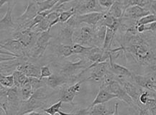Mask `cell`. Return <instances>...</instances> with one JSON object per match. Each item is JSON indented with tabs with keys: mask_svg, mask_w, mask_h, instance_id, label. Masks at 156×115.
<instances>
[{
	"mask_svg": "<svg viewBox=\"0 0 156 115\" xmlns=\"http://www.w3.org/2000/svg\"><path fill=\"white\" fill-rule=\"evenodd\" d=\"M137 23L125 31L117 30L115 43L123 48L126 65L139 74L156 73V33H138Z\"/></svg>",
	"mask_w": 156,
	"mask_h": 115,
	"instance_id": "obj_1",
	"label": "cell"
},
{
	"mask_svg": "<svg viewBox=\"0 0 156 115\" xmlns=\"http://www.w3.org/2000/svg\"><path fill=\"white\" fill-rule=\"evenodd\" d=\"M79 55V60L76 62H72L66 58H59L55 59L49 64L55 69V72L66 77L70 84H73L81 80L88 67L92 64L83 55Z\"/></svg>",
	"mask_w": 156,
	"mask_h": 115,
	"instance_id": "obj_2",
	"label": "cell"
},
{
	"mask_svg": "<svg viewBox=\"0 0 156 115\" xmlns=\"http://www.w3.org/2000/svg\"><path fill=\"white\" fill-rule=\"evenodd\" d=\"M22 101L21 90L20 87L0 86V114L18 115L20 110Z\"/></svg>",
	"mask_w": 156,
	"mask_h": 115,
	"instance_id": "obj_3",
	"label": "cell"
},
{
	"mask_svg": "<svg viewBox=\"0 0 156 115\" xmlns=\"http://www.w3.org/2000/svg\"><path fill=\"white\" fill-rule=\"evenodd\" d=\"M55 90L45 85L35 91L29 99L22 101L20 110L18 115L28 114L33 111L41 110L43 111L50 102V99L55 94Z\"/></svg>",
	"mask_w": 156,
	"mask_h": 115,
	"instance_id": "obj_4",
	"label": "cell"
},
{
	"mask_svg": "<svg viewBox=\"0 0 156 115\" xmlns=\"http://www.w3.org/2000/svg\"><path fill=\"white\" fill-rule=\"evenodd\" d=\"M52 37L51 29L41 33L36 40L35 44L27 51V56L31 60L39 61L45 55V51L49 47Z\"/></svg>",
	"mask_w": 156,
	"mask_h": 115,
	"instance_id": "obj_5",
	"label": "cell"
},
{
	"mask_svg": "<svg viewBox=\"0 0 156 115\" xmlns=\"http://www.w3.org/2000/svg\"><path fill=\"white\" fill-rule=\"evenodd\" d=\"M58 27V35L55 42L65 45H73V35L75 30L78 27L74 16L71 17L69 20L63 23H58L55 25Z\"/></svg>",
	"mask_w": 156,
	"mask_h": 115,
	"instance_id": "obj_6",
	"label": "cell"
},
{
	"mask_svg": "<svg viewBox=\"0 0 156 115\" xmlns=\"http://www.w3.org/2000/svg\"><path fill=\"white\" fill-rule=\"evenodd\" d=\"M110 68L109 61L105 62L94 63L88 67L85 73H88V76L82 78L83 82H91L101 84L105 78V76Z\"/></svg>",
	"mask_w": 156,
	"mask_h": 115,
	"instance_id": "obj_7",
	"label": "cell"
},
{
	"mask_svg": "<svg viewBox=\"0 0 156 115\" xmlns=\"http://www.w3.org/2000/svg\"><path fill=\"white\" fill-rule=\"evenodd\" d=\"M96 26H91L87 24H81L75 30L73 35V42L87 47L94 45Z\"/></svg>",
	"mask_w": 156,
	"mask_h": 115,
	"instance_id": "obj_8",
	"label": "cell"
},
{
	"mask_svg": "<svg viewBox=\"0 0 156 115\" xmlns=\"http://www.w3.org/2000/svg\"><path fill=\"white\" fill-rule=\"evenodd\" d=\"M37 2L38 0H29L24 13L15 19V23L17 25V28L16 30H23L26 25L40 12Z\"/></svg>",
	"mask_w": 156,
	"mask_h": 115,
	"instance_id": "obj_9",
	"label": "cell"
},
{
	"mask_svg": "<svg viewBox=\"0 0 156 115\" xmlns=\"http://www.w3.org/2000/svg\"><path fill=\"white\" fill-rule=\"evenodd\" d=\"M117 80L122 85V86L125 89V92L133 99L134 103H135V107H134V109L137 106H138L139 104H142V103L140 102L139 98L145 89L136 84L132 78L117 76Z\"/></svg>",
	"mask_w": 156,
	"mask_h": 115,
	"instance_id": "obj_10",
	"label": "cell"
},
{
	"mask_svg": "<svg viewBox=\"0 0 156 115\" xmlns=\"http://www.w3.org/2000/svg\"><path fill=\"white\" fill-rule=\"evenodd\" d=\"M40 35L39 33H35L32 29L15 30L10 34V37L17 40L27 49V51L33 47L35 44L36 40Z\"/></svg>",
	"mask_w": 156,
	"mask_h": 115,
	"instance_id": "obj_11",
	"label": "cell"
},
{
	"mask_svg": "<svg viewBox=\"0 0 156 115\" xmlns=\"http://www.w3.org/2000/svg\"><path fill=\"white\" fill-rule=\"evenodd\" d=\"M83 81H79L73 84H68L61 87L58 90V99L63 103H68L71 105L74 104L73 99L77 95H79L81 90V85Z\"/></svg>",
	"mask_w": 156,
	"mask_h": 115,
	"instance_id": "obj_12",
	"label": "cell"
},
{
	"mask_svg": "<svg viewBox=\"0 0 156 115\" xmlns=\"http://www.w3.org/2000/svg\"><path fill=\"white\" fill-rule=\"evenodd\" d=\"M41 66L38 61L31 60L27 56L21 57L17 70L24 73L28 77L41 78Z\"/></svg>",
	"mask_w": 156,
	"mask_h": 115,
	"instance_id": "obj_13",
	"label": "cell"
},
{
	"mask_svg": "<svg viewBox=\"0 0 156 115\" xmlns=\"http://www.w3.org/2000/svg\"><path fill=\"white\" fill-rule=\"evenodd\" d=\"M101 87H103V88L107 89L109 92L115 94L117 96V99L120 101H122L125 104H127L128 106H130L131 108L134 109V107H135V103H134L133 99L125 92V90L122 86V85L119 84V81L117 80V78L113 80L112 82H110L106 86Z\"/></svg>",
	"mask_w": 156,
	"mask_h": 115,
	"instance_id": "obj_14",
	"label": "cell"
},
{
	"mask_svg": "<svg viewBox=\"0 0 156 115\" xmlns=\"http://www.w3.org/2000/svg\"><path fill=\"white\" fill-rule=\"evenodd\" d=\"M77 2L74 6L76 15H83V14L94 12L106 11L105 8L101 7L99 0H76Z\"/></svg>",
	"mask_w": 156,
	"mask_h": 115,
	"instance_id": "obj_15",
	"label": "cell"
},
{
	"mask_svg": "<svg viewBox=\"0 0 156 115\" xmlns=\"http://www.w3.org/2000/svg\"><path fill=\"white\" fill-rule=\"evenodd\" d=\"M0 47L2 49L9 51L17 57H25L27 56V49L24 47V45L17 40H15L12 37L2 40Z\"/></svg>",
	"mask_w": 156,
	"mask_h": 115,
	"instance_id": "obj_16",
	"label": "cell"
},
{
	"mask_svg": "<svg viewBox=\"0 0 156 115\" xmlns=\"http://www.w3.org/2000/svg\"><path fill=\"white\" fill-rule=\"evenodd\" d=\"M106 11L101 12H94L86 13L83 15H75V20L78 26L81 24H87L91 26H97L101 23Z\"/></svg>",
	"mask_w": 156,
	"mask_h": 115,
	"instance_id": "obj_17",
	"label": "cell"
},
{
	"mask_svg": "<svg viewBox=\"0 0 156 115\" xmlns=\"http://www.w3.org/2000/svg\"><path fill=\"white\" fill-rule=\"evenodd\" d=\"M132 79L140 86L144 89L154 91L155 85L156 77L155 73H147V74H139L133 71Z\"/></svg>",
	"mask_w": 156,
	"mask_h": 115,
	"instance_id": "obj_18",
	"label": "cell"
},
{
	"mask_svg": "<svg viewBox=\"0 0 156 115\" xmlns=\"http://www.w3.org/2000/svg\"><path fill=\"white\" fill-rule=\"evenodd\" d=\"M15 3L11 4L9 2L8 4L7 11L5 15L3 16L2 18L0 20V26H1L2 33L5 32H9L10 34L13 31H15L17 28V25L15 22L13 21L12 17V12Z\"/></svg>",
	"mask_w": 156,
	"mask_h": 115,
	"instance_id": "obj_19",
	"label": "cell"
},
{
	"mask_svg": "<svg viewBox=\"0 0 156 115\" xmlns=\"http://www.w3.org/2000/svg\"><path fill=\"white\" fill-rule=\"evenodd\" d=\"M149 9L138 5H133L127 7L125 9L122 17L137 22L144 16L151 14Z\"/></svg>",
	"mask_w": 156,
	"mask_h": 115,
	"instance_id": "obj_20",
	"label": "cell"
},
{
	"mask_svg": "<svg viewBox=\"0 0 156 115\" xmlns=\"http://www.w3.org/2000/svg\"><path fill=\"white\" fill-rule=\"evenodd\" d=\"M43 80L46 86L54 90L59 89L61 87L65 86V85L70 84L66 77L58 72L53 73L51 76L48 78H44Z\"/></svg>",
	"mask_w": 156,
	"mask_h": 115,
	"instance_id": "obj_21",
	"label": "cell"
},
{
	"mask_svg": "<svg viewBox=\"0 0 156 115\" xmlns=\"http://www.w3.org/2000/svg\"><path fill=\"white\" fill-rule=\"evenodd\" d=\"M110 64V70L118 77H125V78H132L133 71L125 65L117 63L115 61L109 60Z\"/></svg>",
	"mask_w": 156,
	"mask_h": 115,
	"instance_id": "obj_22",
	"label": "cell"
},
{
	"mask_svg": "<svg viewBox=\"0 0 156 115\" xmlns=\"http://www.w3.org/2000/svg\"><path fill=\"white\" fill-rule=\"evenodd\" d=\"M104 54L103 47L97 46L90 47L86 52L83 53L84 56L91 63L102 62V56Z\"/></svg>",
	"mask_w": 156,
	"mask_h": 115,
	"instance_id": "obj_23",
	"label": "cell"
},
{
	"mask_svg": "<svg viewBox=\"0 0 156 115\" xmlns=\"http://www.w3.org/2000/svg\"><path fill=\"white\" fill-rule=\"evenodd\" d=\"M114 99H117V96L115 94L109 92L107 89L100 86L99 92H98L97 95L96 96L94 100L93 101V102L90 105V106H94L96 104L107 103L109 102L110 100Z\"/></svg>",
	"mask_w": 156,
	"mask_h": 115,
	"instance_id": "obj_24",
	"label": "cell"
},
{
	"mask_svg": "<svg viewBox=\"0 0 156 115\" xmlns=\"http://www.w3.org/2000/svg\"><path fill=\"white\" fill-rule=\"evenodd\" d=\"M89 107V115H106V114H114L115 111H112L108 107L106 103L104 104H96L92 106H88Z\"/></svg>",
	"mask_w": 156,
	"mask_h": 115,
	"instance_id": "obj_25",
	"label": "cell"
},
{
	"mask_svg": "<svg viewBox=\"0 0 156 115\" xmlns=\"http://www.w3.org/2000/svg\"><path fill=\"white\" fill-rule=\"evenodd\" d=\"M125 11V8L123 3L120 0H117L107 9V12L115 18H121L122 17Z\"/></svg>",
	"mask_w": 156,
	"mask_h": 115,
	"instance_id": "obj_26",
	"label": "cell"
},
{
	"mask_svg": "<svg viewBox=\"0 0 156 115\" xmlns=\"http://www.w3.org/2000/svg\"><path fill=\"white\" fill-rule=\"evenodd\" d=\"M116 33H117V31L115 30L107 27L105 39V43H104L103 45L104 50L109 51L112 48V46H113L115 41Z\"/></svg>",
	"mask_w": 156,
	"mask_h": 115,
	"instance_id": "obj_27",
	"label": "cell"
},
{
	"mask_svg": "<svg viewBox=\"0 0 156 115\" xmlns=\"http://www.w3.org/2000/svg\"><path fill=\"white\" fill-rule=\"evenodd\" d=\"M62 104H63V102L61 100H58V102L54 103L53 104H52L51 106H49V107L44 109L43 110V113H46V114H51V115H55V114H63V115L70 114V113L63 112L61 110V109L62 107Z\"/></svg>",
	"mask_w": 156,
	"mask_h": 115,
	"instance_id": "obj_28",
	"label": "cell"
},
{
	"mask_svg": "<svg viewBox=\"0 0 156 115\" xmlns=\"http://www.w3.org/2000/svg\"><path fill=\"white\" fill-rule=\"evenodd\" d=\"M15 85L21 88L24 84L29 81V77L21 71L16 70L13 73Z\"/></svg>",
	"mask_w": 156,
	"mask_h": 115,
	"instance_id": "obj_29",
	"label": "cell"
},
{
	"mask_svg": "<svg viewBox=\"0 0 156 115\" xmlns=\"http://www.w3.org/2000/svg\"><path fill=\"white\" fill-rule=\"evenodd\" d=\"M49 29H51V23H50L48 19L46 17H45L41 22H40L38 24H37V25H35V26L32 28L33 30L35 31V33H39V34H41V33L46 31Z\"/></svg>",
	"mask_w": 156,
	"mask_h": 115,
	"instance_id": "obj_30",
	"label": "cell"
},
{
	"mask_svg": "<svg viewBox=\"0 0 156 115\" xmlns=\"http://www.w3.org/2000/svg\"><path fill=\"white\" fill-rule=\"evenodd\" d=\"M20 90H21L22 99H23V100L24 101L29 99L34 93L33 86H32L30 83L29 82V81L21 87Z\"/></svg>",
	"mask_w": 156,
	"mask_h": 115,
	"instance_id": "obj_31",
	"label": "cell"
},
{
	"mask_svg": "<svg viewBox=\"0 0 156 115\" xmlns=\"http://www.w3.org/2000/svg\"><path fill=\"white\" fill-rule=\"evenodd\" d=\"M150 115H156V94L154 92L145 104Z\"/></svg>",
	"mask_w": 156,
	"mask_h": 115,
	"instance_id": "obj_32",
	"label": "cell"
},
{
	"mask_svg": "<svg viewBox=\"0 0 156 115\" xmlns=\"http://www.w3.org/2000/svg\"><path fill=\"white\" fill-rule=\"evenodd\" d=\"M60 0H44V1L39 2L38 1V6L40 12H41L48 10V9H51L57 5Z\"/></svg>",
	"mask_w": 156,
	"mask_h": 115,
	"instance_id": "obj_33",
	"label": "cell"
},
{
	"mask_svg": "<svg viewBox=\"0 0 156 115\" xmlns=\"http://www.w3.org/2000/svg\"><path fill=\"white\" fill-rule=\"evenodd\" d=\"M0 84L3 86L9 87V88L15 86L13 74L5 75L1 73L0 74Z\"/></svg>",
	"mask_w": 156,
	"mask_h": 115,
	"instance_id": "obj_34",
	"label": "cell"
},
{
	"mask_svg": "<svg viewBox=\"0 0 156 115\" xmlns=\"http://www.w3.org/2000/svg\"><path fill=\"white\" fill-rule=\"evenodd\" d=\"M76 9L74 7H71L67 10H64L61 13V15L59 17V23H63L67 22L71 17H73L76 15Z\"/></svg>",
	"mask_w": 156,
	"mask_h": 115,
	"instance_id": "obj_35",
	"label": "cell"
},
{
	"mask_svg": "<svg viewBox=\"0 0 156 115\" xmlns=\"http://www.w3.org/2000/svg\"><path fill=\"white\" fill-rule=\"evenodd\" d=\"M29 82L33 86V92H35L37 89H39L41 87L45 86V84L43 79L40 78H36V77H29Z\"/></svg>",
	"mask_w": 156,
	"mask_h": 115,
	"instance_id": "obj_36",
	"label": "cell"
},
{
	"mask_svg": "<svg viewBox=\"0 0 156 115\" xmlns=\"http://www.w3.org/2000/svg\"><path fill=\"white\" fill-rule=\"evenodd\" d=\"M156 22V15L155 14L151 13L149 15L144 16L137 21V25H148L152 23Z\"/></svg>",
	"mask_w": 156,
	"mask_h": 115,
	"instance_id": "obj_37",
	"label": "cell"
},
{
	"mask_svg": "<svg viewBox=\"0 0 156 115\" xmlns=\"http://www.w3.org/2000/svg\"><path fill=\"white\" fill-rule=\"evenodd\" d=\"M53 74V71H52L50 64L43 65H42L41 68V79L44 78H48L50 76Z\"/></svg>",
	"mask_w": 156,
	"mask_h": 115,
	"instance_id": "obj_38",
	"label": "cell"
},
{
	"mask_svg": "<svg viewBox=\"0 0 156 115\" xmlns=\"http://www.w3.org/2000/svg\"><path fill=\"white\" fill-rule=\"evenodd\" d=\"M117 0H99L100 5L103 8H105L106 10H107Z\"/></svg>",
	"mask_w": 156,
	"mask_h": 115,
	"instance_id": "obj_39",
	"label": "cell"
},
{
	"mask_svg": "<svg viewBox=\"0 0 156 115\" xmlns=\"http://www.w3.org/2000/svg\"><path fill=\"white\" fill-rule=\"evenodd\" d=\"M145 31L156 33V22L148 24V25H145Z\"/></svg>",
	"mask_w": 156,
	"mask_h": 115,
	"instance_id": "obj_40",
	"label": "cell"
},
{
	"mask_svg": "<svg viewBox=\"0 0 156 115\" xmlns=\"http://www.w3.org/2000/svg\"><path fill=\"white\" fill-rule=\"evenodd\" d=\"M149 10L151 11V13L155 14L156 15V0H153L151 2V5H150L149 7H148Z\"/></svg>",
	"mask_w": 156,
	"mask_h": 115,
	"instance_id": "obj_41",
	"label": "cell"
},
{
	"mask_svg": "<svg viewBox=\"0 0 156 115\" xmlns=\"http://www.w3.org/2000/svg\"><path fill=\"white\" fill-rule=\"evenodd\" d=\"M11 2V0H0V7H2L5 4H9Z\"/></svg>",
	"mask_w": 156,
	"mask_h": 115,
	"instance_id": "obj_42",
	"label": "cell"
},
{
	"mask_svg": "<svg viewBox=\"0 0 156 115\" xmlns=\"http://www.w3.org/2000/svg\"><path fill=\"white\" fill-rule=\"evenodd\" d=\"M118 106H119V103L117 102L115 104V114H119L118 113Z\"/></svg>",
	"mask_w": 156,
	"mask_h": 115,
	"instance_id": "obj_43",
	"label": "cell"
},
{
	"mask_svg": "<svg viewBox=\"0 0 156 115\" xmlns=\"http://www.w3.org/2000/svg\"><path fill=\"white\" fill-rule=\"evenodd\" d=\"M154 91H155V94H156V84L155 85V86H154Z\"/></svg>",
	"mask_w": 156,
	"mask_h": 115,
	"instance_id": "obj_44",
	"label": "cell"
},
{
	"mask_svg": "<svg viewBox=\"0 0 156 115\" xmlns=\"http://www.w3.org/2000/svg\"><path fill=\"white\" fill-rule=\"evenodd\" d=\"M155 82H156V79H155Z\"/></svg>",
	"mask_w": 156,
	"mask_h": 115,
	"instance_id": "obj_45",
	"label": "cell"
}]
</instances>
